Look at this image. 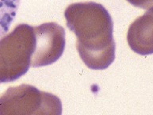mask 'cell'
<instances>
[{"label":"cell","mask_w":153,"mask_h":115,"mask_svg":"<svg viewBox=\"0 0 153 115\" xmlns=\"http://www.w3.org/2000/svg\"><path fill=\"white\" fill-rule=\"evenodd\" d=\"M130 48L140 55H149L153 52L152 11L145 13L133 22L127 34Z\"/></svg>","instance_id":"obj_5"},{"label":"cell","mask_w":153,"mask_h":115,"mask_svg":"<svg viewBox=\"0 0 153 115\" xmlns=\"http://www.w3.org/2000/svg\"><path fill=\"white\" fill-rule=\"evenodd\" d=\"M130 4L138 8L152 10L153 0H127Z\"/></svg>","instance_id":"obj_7"},{"label":"cell","mask_w":153,"mask_h":115,"mask_svg":"<svg viewBox=\"0 0 153 115\" xmlns=\"http://www.w3.org/2000/svg\"><path fill=\"white\" fill-rule=\"evenodd\" d=\"M62 113L59 98L33 86L11 87L0 95V115L56 114Z\"/></svg>","instance_id":"obj_3"},{"label":"cell","mask_w":153,"mask_h":115,"mask_svg":"<svg viewBox=\"0 0 153 115\" xmlns=\"http://www.w3.org/2000/svg\"><path fill=\"white\" fill-rule=\"evenodd\" d=\"M67 26L77 37L82 60L93 70H104L115 59L114 22L102 5L94 2L69 5L64 12Z\"/></svg>","instance_id":"obj_1"},{"label":"cell","mask_w":153,"mask_h":115,"mask_svg":"<svg viewBox=\"0 0 153 115\" xmlns=\"http://www.w3.org/2000/svg\"><path fill=\"white\" fill-rule=\"evenodd\" d=\"M37 45L31 66L43 67L55 63L65 48V31L57 23L47 22L34 27Z\"/></svg>","instance_id":"obj_4"},{"label":"cell","mask_w":153,"mask_h":115,"mask_svg":"<svg viewBox=\"0 0 153 115\" xmlns=\"http://www.w3.org/2000/svg\"><path fill=\"white\" fill-rule=\"evenodd\" d=\"M21 0H0V38L10 30L16 18Z\"/></svg>","instance_id":"obj_6"},{"label":"cell","mask_w":153,"mask_h":115,"mask_svg":"<svg viewBox=\"0 0 153 115\" xmlns=\"http://www.w3.org/2000/svg\"><path fill=\"white\" fill-rule=\"evenodd\" d=\"M36 45L34 27L27 24L0 39V83L16 81L29 71Z\"/></svg>","instance_id":"obj_2"}]
</instances>
